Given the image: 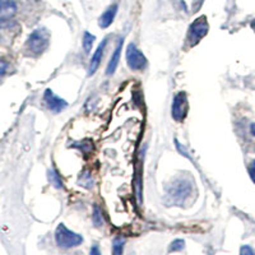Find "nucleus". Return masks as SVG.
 <instances>
[{
    "label": "nucleus",
    "instance_id": "nucleus-15",
    "mask_svg": "<svg viewBox=\"0 0 255 255\" xmlns=\"http://www.w3.org/2000/svg\"><path fill=\"white\" fill-rule=\"evenodd\" d=\"M82 179H83V180H79V184H81V185L83 183H88V186H90V188H91V186H92L93 181H92V177H91L90 175L84 174V176H82Z\"/></svg>",
    "mask_w": 255,
    "mask_h": 255
},
{
    "label": "nucleus",
    "instance_id": "nucleus-12",
    "mask_svg": "<svg viewBox=\"0 0 255 255\" xmlns=\"http://www.w3.org/2000/svg\"><path fill=\"white\" fill-rule=\"evenodd\" d=\"M123 249H124V241H123L122 239H116V240H114V254H122Z\"/></svg>",
    "mask_w": 255,
    "mask_h": 255
},
{
    "label": "nucleus",
    "instance_id": "nucleus-7",
    "mask_svg": "<svg viewBox=\"0 0 255 255\" xmlns=\"http://www.w3.org/2000/svg\"><path fill=\"white\" fill-rule=\"evenodd\" d=\"M106 44H108V38H105L101 44L99 45V47L96 49L95 54H93L92 59H91V63H90V72H88V74H90V76H92L93 73L97 70V68H99L100 64H101L102 55H104V50H105V47H106Z\"/></svg>",
    "mask_w": 255,
    "mask_h": 255
},
{
    "label": "nucleus",
    "instance_id": "nucleus-9",
    "mask_svg": "<svg viewBox=\"0 0 255 255\" xmlns=\"http://www.w3.org/2000/svg\"><path fill=\"white\" fill-rule=\"evenodd\" d=\"M116 12H118V5H116V4L109 6L108 10H105V13L101 15V18H100V27H101V28H106V27L110 26V24L113 23L114 18H115Z\"/></svg>",
    "mask_w": 255,
    "mask_h": 255
},
{
    "label": "nucleus",
    "instance_id": "nucleus-4",
    "mask_svg": "<svg viewBox=\"0 0 255 255\" xmlns=\"http://www.w3.org/2000/svg\"><path fill=\"white\" fill-rule=\"evenodd\" d=\"M208 32V23H207L206 18L202 17L198 20H195L194 23L191 24L190 29H189V41L191 45H195L199 42L200 38H203Z\"/></svg>",
    "mask_w": 255,
    "mask_h": 255
},
{
    "label": "nucleus",
    "instance_id": "nucleus-2",
    "mask_svg": "<svg viewBox=\"0 0 255 255\" xmlns=\"http://www.w3.org/2000/svg\"><path fill=\"white\" fill-rule=\"evenodd\" d=\"M56 243L60 248H76L83 243V238L76 232H72L68 230L64 225H59L55 232Z\"/></svg>",
    "mask_w": 255,
    "mask_h": 255
},
{
    "label": "nucleus",
    "instance_id": "nucleus-14",
    "mask_svg": "<svg viewBox=\"0 0 255 255\" xmlns=\"http://www.w3.org/2000/svg\"><path fill=\"white\" fill-rule=\"evenodd\" d=\"M50 177H51V181L54 183L52 185H55L56 188H61V181H60V179L58 177V174H56L55 171L50 172Z\"/></svg>",
    "mask_w": 255,
    "mask_h": 255
},
{
    "label": "nucleus",
    "instance_id": "nucleus-8",
    "mask_svg": "<svg viewBox=\"0 0 255 255\" xmlns=\"http://www.w3.org/2000/svg\"><path fill=\"white\" fill-rule=\"evenodd\" d=\"M15 13V4L12 0H0V22L9 19Z\"/></svg>",
    "mask_w": 255,
    "mask_h": 255
},
{
    "label": "nucleus",
    "instance_id": "nucleus-10",
    "mask_svg": "<svg viewBox=\"0 0 255 255\" xmlns=\"http://www.w3.org/2000/svg\"><path fill=\"white\" fill-rule=\"evenodd\" d=\"M122 49H123V38H120L119 44H118V47H116L115 52L113 54V58H111L110 63H109V65H108L109 76L114 74V72L116 70V67H118V64H119V60H120V55H122Z\"/></svg>",
    "mask_w": 255,
    "mask_h": 255
},
{
    "label": "nucleus",
    "instance_id": "nucleus-17",
    "mask_svg": "<svg viewBox=\"0 0 255 255\" xmlns=\"http://www.w3.org/2000/svg\"><path fill=\"white\" fill-rule=\"evenodd\" d=\"M249 172H250V177H252L253 181H254V183H255V161L252 163V165H250Z\"/></svg>",
    "mask_w": 255,
    "mask_h": 255
},
{
    "label": "nucleus",
    "instance_id": "nucleus-13",
    "mask_svg": "<svg viewBox=\"0 0 255 255\" xmlns=\"http://www.w3.org/2000/svg\"><path fill=\"white\" fill-rule=\"evenodd\" d=\"M93 221L97 226H101L102 223V216H101V212H100L99 207H95V212H93Z\"/></svg>",
    "mask_w": 255,
    "mask_h": 255
},
{
    "label": "nucleus",
    "instance_id": "nucleus-11",
    "mask_svg": "<svg viewBox=\"0 0 255 255\" xmlns=\"http://www.w3.org/2000/svg\"><path fill=\"white\" fill-rule=\"evenodd\" d=\"M96 40V37L93 35H91L90 32H84L83 35V47H84V51L86 52H90L91 49H92V44L93 41Z\"/></svg>",
    "mask_w": 255,
    "mask_h": 255
},
{
    "label": "nucleus",
    "instance_id": "nucleus-16",
    "mask_svg": "<svg viewBox=\"0 0 255 255\" xmlns=\"http://www.w3.org/2000/svg\"><path fill=\"white\" fill-rule=\"evenodd\" d=\"M6 68H8V64H6L5 61L0 60V79L3 78V76L5 74Z\"/></svg>",
    "mask_w": 255,
    "mask_h": 255
},
{
    "label": "nucleus",
    "instance_id": "nucleus-6",
    "mask_svg": "<svg viewBox=\"0 0 255 255\" xmlns=\"http://www.w3.org/2000/svg\"><path fill=\"white\" fill-rule=\"evenodd\" d=\"M45 102L47 104L49 109L54 113H60L63 109L67 108V102L64 100L59 99L58 96H55L50 90H47L45 92Z\"/></svg>",
    "mask_w": 255,
    "mask_h": 255
},
{
    "label": "nucleus",
    "instance_id": "nucleus-5",
    "mask_svg": "<svg viewBox=\"0 0 255 255\" xmlns=\"http://www.w3.org/2000/svg\"><path fill=\"white\" fill-rule=\"evenodd\" d=\"M186 109H188L186 95L184 92L177 93L172 104V116L176 122H183L186 116Z\"/></svg>",
    "mask_w": 255,
    "mask_h": 255
},
{
    "label": "nucleus",
    "instance_id": "nucleus-18",
    "mask_svg": "<svg viewBox=\"0 0 255 255\" xmlns=\"http://www.w3.org/2000/svg\"><path fill=\"white\" fill-rule=\"evenodd\" d=\"M252 131H253V134H254V135H255V124L252 125Z\"/></svg>",
    "mask_w": 255,
    "mask_h": 255
},
{
    "label": "nucleus",
    "instance_id": "nucleus-1",
    "mask_svg": "<svg viewBox=\"0 0 255 255\" xmlns=\"http://www.w3.org/2000/svg\"><path fill=\"white\" fill-rule=\"evenodd\" d=\"M50 35L49 32L44 28L36 29L31 33V36L27 40V51H29L32 55H40L41 52H44L46 50L47 45H49Z\"/></svg>",
    "mask_w": 255,
    "mask_h": 255
},
{
    "label": "nucleus",
    "instance_id": "nucleus-3",
    "mask_svg": "<svg viewBox=\"0 0 255 255\" xmlns=\"http://www.w3.org/2000/svg\"><path fill=\"white\" fill-rule=\"evenodd\" d=\"M127 60L131 70H143L147 65L145 56L133 44L129 45L127 49Z\"/></svg>",
    "mask_w": 255,
    "mask_h": 255
}]
</instances>
